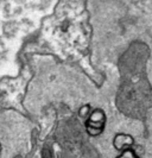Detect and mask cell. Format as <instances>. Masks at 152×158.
Returning a JSON list of instances; mask_svg holds the SVG:
<instances>
[{"label":"cell","instance_id":"obj_2","mask_svg":"<svg viewBox=\"0 0 152 158\" xmlns=\"http://www.w3.org/2000/svg\"><path fill=\"white\" fill-rule=\"evenodd\" d=\"M134 144V139L132 135L127 133H118L113 139V146L118 151H125L129 150Z\"/></svg>","mask_w":152,"mask_h":158},{"label":"cell","instance_id":"obj_1","mask_svg":"<svg viewBox=\"0 0 152 158\" xmlns=\"http://www.w3.org/2000/svg\"><path fill=\"white\" fill-rule=\"evenodd\" d=\"M106 125V114L101 110H95L92 111L90 115L87 119V124H86V128H87V133L92 137H96L102 133Z\"/></svg>","mask_w":152,"mask_h":158},{"label":"cell","instance_id":"obj_3","mask_svg":"<svg viewBox=\"0 0 152 158\" xmlns=\"http://www.w3.org/2000/svg\"><path fill=\"white\" fill-rule=\"evenodd\" d=\"M90 113H92V110H90V106H89V105H83L80 108V111H79L80 117L83 119H88V117L90 115Z\"/></svg>","mask_w":152,"mask_h":158},{"label":"cell","instance_id":"obj_4","mask_svg":"<svg viewBox=\"0 0 152 158\" xmlns=\"http://www.w3.org/2000/svg\"><path fill=\"white\" fill-rule=\"evenodd\" d=\"M117 158H139L137 156V153L133 150H125L120 153V156H118Z\"/></svg>","mask_w":152,"mask_h":158}]
</instances>
